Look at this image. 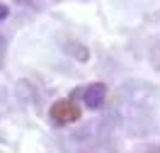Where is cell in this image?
Instances as JSON below:
<instances>
[{
  "instance_id": "3",
  "label": "cell",
  "mask_w": 160,
  "mask_h": 153,
  "mask_svg": "<svg viewBox=\"0 0 160 153\" xmlns=\"http://www.w3.org/2000/svg\"><path fill=\"white\" fill-rule=\"evenodd\" d=\"M70 54H73L78 61H88V59H90L88 49H85V46H80V44H70Z\"/></svg>"
},
{
  "instance_id": "1",
  "label": "cell",
  "mask_w": 160,
  "mask_h": 153,
  "mask_svg": "<svg viewBox=\"0 0 160 153\" xmlns=\"http://www.w3.org/2000/svg\"><path fill=\"white\" fill-rule=\"evenodd\" d=\"M80 107L75 105V100H58L53 102V107L49 110V117L53 124H58V126H66V124H73L80 119Z\"/></svg>"
},
{
  "instance_id": "4",
  "label": "cell",
  "mask_w": 160,
  "mask_h": 153,
  "mask_svg": "<svg viewBox=\"0 0 160 153\" xmlns=\"http://www.w3.org/2000/svg\"><path fill=\"white\" fill-rule=\"evenodd\" d=\"M8 5H2V3H0V20H5V17H8Z\"/></svg>"
},
{
  "instance_id": "2",
  "label": "cell",
  "mask_w": 160,
  "mask_h": 153,
  "mask_svg": "<svg viewBox=\"0 0 160 153\" xmlns=\"http://www.w3.org/2000/svg\"><path fill=\"white\" fill-rule=\"evenodd\" d=\"M104 97H107V85L104 83H92L88 88H82V100L90 110H100L104 105Z\"/></svg>"
}]
</instances>
